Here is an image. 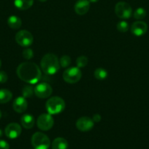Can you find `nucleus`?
Instances as JSON below:
<instances>
[{
    "label": "nucleus",
    "mask_w": 149,
    "mask_h": 149,
    "mask_svg": "<svg viewBox=\"0 0 149 149\" xmlns=\"http://www.w3.org/2000/svg\"><path fill=\"white\" fill-rule=\"evenodd\" d=\"M17 75L22 81L31 84H34L41 78V71L39 66L33 62H24L17 68Z\"/></svg>",
    "instance_id": "obj_1"
},
{
    "label": "nucleus",
    "mask_w": 149,
    "mask_h": 149,
    "mask_svg": "<svg viewBox=\"0 0 149 149\" xmlns=\"http://www.w3.org/2000/svg\"><path fill=\"white\" fill-rule=\"evenodd\" d=\"M41 68L45 74L53 75L60 68L58 58L53 53H48L42 57L40 63Z\"/></svg>",
    "instance_id": "obj_2"
},
{
    "label": "nucleus",
    "mask_w": 149,
    "mask_h": 149,
    "mask_svg": "<svg viewBox=\"0 0 149 149\" xmlns=\"http://www.w3.org/2000/svg\"><path fill=\"white\" fill-rule=\"evenodd\" d=\"M45 107L50 114H57L64 111L65 108V102L61 97L54 96L47 100Z\"/></svg>",
    "instance_id": "obj_3"
},
{
    "label": "nucleus",
    "mask_w": 149,
    "mask_h": 149,
    "mask_svg": "<svg viewBox=\"0 0 149 149\" xmlns=\"http://www.w3.org/2000/svg\"><path fill=\"white\" fill-rule=\"evenodd\" d=\"M32 145L34 149H48L51 141L45 134L37 132L32 137Z\"/></svg>",
    "instance_id": "obj_4"
},
{
    "label": "nucleus",
    "mask_w": 149,
    "mask_h": 149,
    "mask_svg": "<svg viewBox=\"0 0 149 149\" xmlns=\"http://www.w3.org/2000/svg\"><path fill=\"white\" fill-rule=\"evenodd\" d=\"M82 77V73L78 67H70L67 68L63 73V79L64 81L70 84L78 82Z\"/></svg>",
    "instance_id": "obj_5"
},
{
    "label": "nucleus",
    "mask_w": 149,
    "mask_h": 149,
    "mask_svg": "<svg viewBox=\"0 0 149 149\" xmlns=\"http://www.w3.org/2000/svg\"><path fill=\"white\" fill-rule=\"evenodd\" d=\"M115 13L119 18L128 19L132 15V9L128 3L119 1L115 6Z\"/></svg>",
    "instance_id": "obj_6"
},
{
    "label": "nucleus",
    "mask_w": 149,
    "mask_h": 149,
    "mask_svg": "<svg viewBox=\"0 0 149 149\" xmlns=\"http://www.w3.org/2000/svg\"><path fill=\"white\" fill-rule=\"evenodd\" d=\"M54 120L50 113H42L38 117L37 125L38 128L42 131H48L53 127Z\"/></svg>",
    "instance_id": "obj_7"
},
{
    "label": "nucleus",
    "mask_w": 149,
    "mask_h": 149,
    "mask_svg": "<svg viewBox=\"0 0 149 149\" xmlns=\"http://www.w3.org/2000/svg\"><path fill=\"white\" fill-rule=\"evenodd\" d=\"M15 41L20 46L29 47L33 43L34 37L28 31L21 30L16 33Z\"/></svg>",
    "instance_id": "obj_8"
},
{
    "label": "nucleus",
    "mask_w": 149,
    "mask_h": 149,
    "mask_svg": "<svg viewBox=\"0 0 149 149\" xmlns=\"http://www.w3.org/2000/svg\"><path fill=\"white\" fill-rule=\"evenodd\" d=\"M52 93V87L47 82H41L34 87V95L39 98H47Z\"/></svg>",
    "instance_id": "obj_9"
},
{
    "label": "nucleus",
    "mask_w": 149,
    "mask_h": 149,
    "mask_svg": "<svg viewBox=\"0 0 149 149\" xmlns=\"http://www.w3.org/2000/svg\"><path fill=\"white\" fill-rule=\"evenodd\" d=\"M94 122L93 119L88 116L79 118L76 122V127L81 132H88L93 127Z\"/></svg>",
    "instance_id": "obj_10"
},
{
    "label": "nucleus",
    "mask_w": 149,
    "mask_h": 149,
    "mask_svg": "<svg viewBox=\"0 0 149 149\" xmlns=\"http://www.w3.org/2000/svg\"><path fill=\"white\" fill-rule=\"evenodd\" d=\"M4 132L7 138L15 139L20 136L21 133V127L18 123H10L5 127Z\"/></svg>",
    "instance_id": "obj_11"
},
{
    "label": "nucleus",
    "mask_w": 149,
    "mask_h": 149,
    "mask_svg": "<svg viewBox=\"0 0 149 149\" xmlns=\"http://www.w3.org/2000/svg\"><path fill=\"white\" fill-rule=\"evenodd\" d=\"M148 30V26L143 21H136L131 25V32L137 36L144 35Z\"/></svg>",
    "instance_id": "obj_12"
},
{
    "label": "nucleus",
    "mask_w": 149,
    "mask_h": 149,
    "mask_svg": "<svg viewBox=\"0 0 149 149\" xmlns=\"http://www.w3.org/2000/svg\"><path fill=\"white\" fill-rule=\"evenodd\" d=\"M74 11L79 15L86 14L90 9L89 0H78L74 4Z\"/></svg>",
    "instance_id": "obj_13"
},
{
    "label": "nucleus",
    "mask_w": 149,
    "mask_h": 149,
    "mask_svg": "<svg viewBox=\"0 0 149 149\" xmlns=\"http://www.w3.org/2000/svg\"><path fill=\"white\" fill-rule=\"evenodd\" d=\"M13 107L15 111L18 113H23L27 109L28 103L24 97H18L13 102Z\"/></svg>",
    "instance_id": "obj_14"
},
{
    "label": "nucleus",
    "mask_w": 149,
    "mask_h": 149,
    "mask_svg": "<svg viewBox=\"0 0 149 149\" xmlns=\"http://www.w3.org/2000/svg\"><path fill=\"white\" fill-rule=\"evenodd\" d=\"M20 123L25 129H32L34 125V118L29 113L23 114L20 117Z\"/></svg>",
    "instance_id": "obj_15"
},
{
    "label": "nucleus",
    "mask_w": 149,
    "mask_h": 149,
    "mask_svg": "<svg viewBox=\"0 0 149 149\" xmlns=\"http://www.w3.org/2000/svg\"><path fill=\"white\" fill-rule=\"evenodd\" d=\"M7 24L11 29H18L22 25L21 19L16 15H11L7 19Z\"/></svg>",
    "instance_id": "obj_16"
},
{
    "label": "nucleus",
    "mask_w": 149,
    "mask_h": 149,
    "mask_svg": "<svg viewBox=\"0 0 149 149\" xmlns=\"http://www.w3.org/2000/svg\"><path fill=\"white\" fill-rule=\"evenodd\" d=\"M34 3V0H15L14 4L20 10H26L30 8Z\"/></svg>",
    "instance_id": "obj_17"
},
{
    "label": "nucleus",
    "mask_w": 149,
    "mask_h": 149,
    "mask_svg": "<svg viewBox=\"0 0 149 149\" xmlns=\"http://www.w3.org/2000/svg\"><path fill=\"white\" fill-rule=\"evenodd\" d=\"M68 142L63 138H57L53 141L52 149H67Z\"/></svg>",
    "instance_id": "obj_18"
},
{
    "label": "nucleus",
    "mask_w": 149,
    "mask_h": 149,
    "mask_svg": "<svg viewBox=\"0 0 149 149\" xmlns=\"http://www.w3.org/2000/svg\"><path fill=\"white\" fill-rule=\"evenodd\" d=\"M13 97V93L7 89L0 90V103H8Z\"/></svg>",
    "instance_id": "obj_19"
},
{
    "label": "nucleus",
    "mask_w": 149,
    "mask_h": 149,
    "mask_svg": "<svg viewBox=\"0 0 149 149\" xmlns=\"http://www.w3.org/2000/svg\"><path fill=\"white\" fill-rule=\"evenodd\" d=\"M94 77L97 80L105 79L108 77V71L103 68H97L94 71Z\"/></svg>",
    "instance_id": "obj_20"
},
{
    "label": "nucleus",
    "mask_w": 149,
    "mask_h": 149,
    "mask_svg": "<svg viewBox=\"0 0 149 149\" xmlns=\"http://www.w3.org/2000/svg\"><path fill=\"white\" fill-rule=\"evenodd\" d=\"M34 94V88L31 85H25L22 89V95L25 98L32 97Z\"/></svg>",
    "instance_id": "obj_21"
},
{
    "label": "nucleus",
    "mask_w": 149,
    "mask_h": 149,
    "mask_svg": "<svg viewBox=\"0 0 149 149\" xmlns=\"http://www.w3.org/2000/svg\"><path fill=\"white\" fill-rule=\"evenodd\" d=\"M133 16L135 19L137 20H141L143 19L146 16V11L143 7H139L133 13Z\"/></svg>",
    "instance_id": "obj_22"
},
{
    "label": "nucleus",
    "mask_w": 149,
    "mask_h": 149,
    "mask_svg": "<svg viewBox=\"0 0 149 149\" xmlns=\"http://www.w3.org/2000/svg\"><path fill=\"white\" fill-rule=\"evenodd\" d=\"M60 66H61L62 68H67L69 65L71 63V58L69 55H63L61 56V58H60Z\"/></svg>",
    "instance_id": "obj_23"
},
{
    "label": "nucleus",
    "mask_w": 149,
    "mask_h": 149,
    "mask_svg": "<svg viewBox=\"0 0 149 149\" xmlns=\"http://www.w3.org/2000/svg\"><path fill=\"white\" fill-rule=\"evenodd\" d=\"M88 61H89V60H88L87 57L84 56V55H81V56H79L77 58L76 64H77L78 68H83L88 64Z\"/></svg>",
    "instance_id": "obj_24"
},
{
    "label": "nucleus",
    "mask_w": 149,
    "mask_h": 149,
    "mask_svg": "<svg viewBox=\"0 0 149 149\" xmlns=\"http://www.w3.org/2000/svg\"><path fill=\"white\" fill-rule=\"evenodd\" d=\"M116 27L118 31L121 32V33H125L128 31L129 24L125 20H121V21H119L117 23Z\"/></svg>",
    "instance_id": "obj_25"
},
{
    "label": "nucleus",
    "mask_w": 149,
    "mask_h": 149,
    "mask_svg": "<svg viewBox=\"0 0 149 149\" xmlns=\"http://www.w3.org/2000/svg\"><path fill=\"white\" fill-rule=\"evenodd\" d=\"M22 55H23V58L26 60H30L33 58L34 56V52L33 50L30 48H26L22 52Z\"/></svg>",
    "instance_id": "obj_26"
},
{
    "label": "nucleus",
    "mask_w": 149,
    "mask_h": 149,
    "mask_svg": "<svg viewBox=\"0 0 149 149\" xmlns=\"http://www.w3.org/2000/svg\"><path fill=\"white\" fill-rule=\"evenodd\" d=\"M8 79V77H7V73L4 71H0V83H5Z\"/></svg>",
    "instance_id": "obj_27"
},
{
    "label": "nucleus",
    "mask_w": 149,
    "mask_h": 149,
    "mask_svg": "<svg viewBox=\"0 0 149 149\" xmlns=\"http://www.w3.org/2000/svg\"><path fill=\"white\" fill-rule=\"evenodd\" d=\"M0 149H10L8 143L3 140H0Z\"/></svg>",
    "instance_id": "obj_28"
},
{
    "label": "nucleus",
    "mask_w": 149,
    "mask_h": 149,
    "mask_svg": "<svg viewBox=\"0 0 149 149\" xmlns=\"http://www.w3.org/2000/svg\"><path fill=\"white\" fill-rule=\"evenodd\" d=\"M92 119H93V121L94 122H99L101 121V119H102V117H101V116L99 113H96V114H94L93 116Z\"/></svg>",
    "instance_id": "obj_29"
},
{
    "label": "nucleus",
    "mask_w": 149,
    "mask_h": 149,
    "mask_svg": "<svg viewBox=\"0 0 149 149\" xmlns=\"http://www.w3.org/2000/svg\"><path fill=\"white\" fill-rule=\"evenodd\" d=\"M99 1V0H89V1H90V2H92V3H96Z\"/></svg>",
    "instance_id": "obj_30"
},
{
    "label": "nucleus",
    "mask_w": 149,
    "mask_h": 149,
    "mask_svg": "<svg viewBox=\"0 0 149 149\" xmlns=\"http://www.w3.org/2000/svg\"><path fill=\"white\" fill-rule=\"evenodd\" d=\"M3 135V132H2V130H1V129H0V138H1V136H2Z\"/></svg>",
    "instance_id": "obj_31"
},
{
    "label": "nucleus",
    "mask_w": 149,
    "mask_h": 149,
    "mask_svg": "<svg viewBox=\"0 0 149 149\" xmlns=\"http://www.w3.org/2000/svg\"><path fill=\"white\" fill-rule=\"evenodd\" d=\"M39 1H42V2H45V1H46L47 0H39Z\"/></svg>",
    "instance_id": "obj_32"
},
{
    "label": "nucleus",
    "mask_w": 149,
    "mask_h": 149,
    "mask_svg": "<svg viewBox=\"0 0 149 149\" xmlns=\"http://www.w3.org/2000/svg\"><path fill=\"white\" fill-rule=\"evenodd\" d=\"M1 111H0V119H1Z\"/></svg>",
    "instance_id": "obj_33"
},
{
    "label": "nucleus",
    "mask_w": 149,
    "mask_h": 149,
    "mask_svg": "<svg viewBox=\"0 0 149 149\" xmlns=\"http://www.w3.org/2000/svg\"><path fill=\"white\" fill-rule=\"evenodd\" d=\"M1 60H0V68H1Z\"/></svg>",
    "instance_id": "obj_34"
}]
</instances>
